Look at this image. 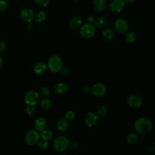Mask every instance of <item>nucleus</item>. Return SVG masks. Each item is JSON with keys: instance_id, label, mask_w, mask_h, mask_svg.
<instances>
[{"instance_id": "nucleus-1", "label": "nucleus", "mask_w": 155, "mask_h": 155, "mask_svg": "<svg viewBox=\"0 0 155 155\" xmlns=\"http://www.w3.org/2000/svg\"><path fill=\"white\" fill-rule=\"evenodd\" d=\"M152 123L146 117H140L136 120L134 124V130L142 134L149 133L152 129Z\"/></svg>"}, {"instance_id": "nucleus-2", "label": "nucleus", "mask_w": 155, "mask_h": 155, "mask_svg": "<svg viewBox=\"0 0 155 155\" xmlns=\"http://www.w3.org/2000/svg\"><path fill=\"white\" fill-rule=\"evenodd\" d=\"M53 148L58 152H64L69 147L70 140L64 136H59L55 137L53 141Z\"/></svg>"}, {"instance_id": "nucleus-3", "label": "nucleus", "mask_w": 155, "mask_h": 155, "mask_svg": "<svg viewBox=\"0 0 155 155\" xmlns=\"http://www.w3.org/2000/svg\"><path fill=\"white\" fill-rule=\"evenodd\" d=\"M47 68L53 73H58L63 67V61L58 55L50 56L48 60Z\"/></svg>"}, {"instance_id": "nucleus-4", "label": "nucleus", "mask_w": 155, "mask_h": 155, "mask_svg": "<svg viewBox=\"0 0 155 155\" xmlns=\"http://www.w3.org/2000/svg\"><path fill=\"white\" fill-rule=\"evenodd\" d=\"M79 32L82 37L85 38H90L95 35L96 27L92 24L87 23L81 27Z\"/></svg>"}, {"instance_id": "nucleus-5", "label": "nucleus", "mask_w": 155, "mask_h": 155, "mask_svg": "<svg viewBox=\"0 0 155 155\" xmlns=\"http://www.w3.org/2000/svg\"><path fill=\"white\" fill-rule=\"evenodd\" d=\"M40 135L39 132L36 130H29L25 136V142L28 145H33L38 142L39 140Z\"/></svg>"}, {"instance_id": "nucleus-6", "label": "nucleus", "mask_w": 155, "mask_h": 155, "mask_svg": "<svg viewBox=\"0 0 155 155\" xmlns=\"http://www.w3.org/2000/svg\"><path fill=\"white\" fill-rule=\"evenodd\" d=\"M39 100V93L34 90L28 91L24 96V101L26 104L29 105H35Z\"/></svg>"}, {"instance_id": "nucleus-7", "label": "nucleus", "mask_w": 155, "mask_h": 155, "mask_svg": "<svg viewBox=\"0 0 155 155\" xmlns=\"http://www.w3.org/2000/svg\"><path fill=\"white\" fill-rule=\"evenodd\" d=\"M91 91L93 96L102 97L106 93L107 88L102 83H96L91 88Z\"/></svg>"}, {"instance_id": "nucleus-8", "label": "nucleus", "mask_w": 155, "mask_h": 155, "mask_svg": "<svg viewBox=\"0 0 155 155\" xmlns=\"http://www.w3.org/2000/svg\"><path fill=\"white\" fill-rule=\"evenodd\" d=\"M125 6V2L124 0H112L109 5V8L114 13H119L124 9Z\"/></svg>"}, {"instance_id": "nucleus-9", "label": "nucleus", "mask_w": 155, "mask_h": 155, "mask_svg": "<svg viewBox=\"0 0 155 155\" xmlns=\"http://www.w3.org/2000/svg\"><path fill=\"white\" fill-rule=\"evenodd\" d=\"M98 119H99V117L96 113L90 111L85 116V120H84L85 124L87 127L89 128L93 127L97 124Z\"/></svg>"}, {"instance_id": "nucleus-10", "label": "nucleus", "mask_w": 155, "mask_h": 155, "mask_svg": "<svg viewBox=\"0 0 155 155\" xmlns=\"http://www.w3.org/2000/svg\"><path fill=\"white\" fill-rule=\"evenodd\" d=\"M21 19L27 22H31L33 20H34L35 13L33 10L30 8H24L22 9L19 14Z\"/></svg>"}, {"instance_id": "nucleus-11", "label": "nucleus", "mask_w": 155, "mask_h": 155, "mask_svg": "<svg viewBox=\"0 0 155 155\" xmlns=\"http://www.w3.org/2000/svg\"><path fill=\"white\" fill-rule=\"evenodd\" d=\"M115 30L119 33H124L128 29V24L127 22L122 18L117 19L114 24Z\"/></svg>"}, {"instance_id": "nucleus-12", "label": "nucleus", "mask_w": 155, "mask_h": 155, "mask_svg": "<svg viewBox=\"0 0 155 155\" xmlns=\"http://www.w3.org/2000/svg\"><path fill=\"white\" fill-rule=\"evenodd\" d=\"M127 104L130 107L139 108L142 105V100L140 96L133 94L128 97L127 99Z\"/></svg>"}, {"instance_id": "nucleus-13", "label": "nucleus", "mask_w": 155, "mask_h": 155, "mask_svg": "<svg viewBox=\"0 0 155 155\" xmlns=\"http://www.w3.org/2000/svg\"><path fill=\"white\" fill-rule=\"evenodd\" d=\"M35 130L38 131H41L46 128L47 125V122L44 117L40 116L36 119L34 123Z\"/></svg>"}, {"instance_id": "nucleus-14", "label": "nucleus", "mask_w": 155, "mask_h": 155, "mask_svg": "<svg viewBox=\"0 0 155 155\" xmlns=\"http://www.w3.org/2000/svg\"><path fill=\"white\" fill-rule=\"evenodd\" d=\"M56 128L61 132L66 131L69 127V122L65 119H61L56 122Z\"/></svg>"}, {"instance_id": "nucleus-15", "label": "nucleus", "mask_w": 155, "mask_h": 155, "mask_svg": "<svg viewBox=\"0 0 155 155\" xmlns=\"http://www.w3.org/2000/svg\"><path fill=\"white\" fill-rule=\"evenodd\" d=\"M47 69V65L42 62H37L33 68V70L35 73L38 75H41L44 74Z\"/></svg>"}, {"instance_id": "nucleus-16", "label": "nucleus", "mask_w": 155, "mask_h": 155, "mask_svg": "<svg viewBox=\"0 0 155 155\" xmlns=\"http://www.w3.org/2000/svg\"><path fill=\"white\" fill-rule=\"evenodd\" d=\"M82 24V19L79 16H74L73 17L69 22V27L72 30H76L78 29Z\"/></svg>"}, {"instance_id": "nucleus-17", "label": "nucleus", "mask_w": 155, "mask_h": 155, "mask_svg": "<svg viewBox=\"0 0 155 155\" xmlns=\"http://www.w3.org/2000/svg\"><path fill=\"white\" fill-rule=\"evenodd\" d=\"M93 5L96 10L97 12H102L107 7L106 0H93Z\"/></svg>"}, {"instance_id": "nucleus-18", "label": "nucleus", "mask_w": 155, "mask_h": 155, "mask_svg": "<svg viewBox=\"0 0 155 155\" xmlns=\"http://www.w3.org/2000/svg\"><path fill=\"white\" fill-rule=\"evenodd\" d=\"M68 89L67 85L64 82L57 84L54 87V92L58 94H62L65 93Z\"/></svg>"}, {"instance_id": "nucleus-19", "label": "nucleus", "mask_w": 155, "mask_h": 155, "mask_svg": "<svg viewBox=\"0 0 155 155\" xmlns=\"http://www.w3.org/2000/svg\"><path fill=\"white\" fill-rule=\"evenodd\" d=\"M40 132L41 133H40L39 135H40V137H41L42 139L48 141V140H50L53 138V134L50 130H47L45 128Z\"/></svg>"}, {"instance_id": "nucleus-20", "label": "nucleus", "mask_w": 155, "mask_h": 155, "mask_svg": "<svg viewBox=\"0 0 155 155\" xmlns=\"http://www.w3.org/2000/svg\"><path fill=\"white\" fill-rule=\"evenodd\" d=\"M102 35L105 39L111 40L114 36V32L112 29L110 28H107L102 30Z\"/></svg>"}, {"instance_id": "nucleus-21", "label": "nucleus", "mask_w": 155, "mask_h": 155, "mask_svg": "<svg viewBox=\"0 0 155 155\" xmlns=\"http://www.w3.org/2000/svg\"><path fill=\"white\" fill-rule=\"evenodd\" d=\"M94 25L95 27L97 28H102L105 26V25L107 24V19L104 17L100 16L94 20Z\"/></svg>"}, {"instance_id": "nucleus-22", "label": "nucleus", "mask_w": 155, "mask_h": 155, "mask_svg": "<svg viewBox=\"0 0 155 155\" xmlns=\"http://www.w3.org/2000/svg\"><path fill=\"white\" fill-rule=\"evenodd\" d=\"M136 36L135 33L133 31H127L125 35V39L129 44L133 43L136 41Z\"/></svg>"}, {"instance_id": "nucleus-23", "label": "nucleus", "mask_w": 155, "mask_h": 155, "mask_svg": "<svg viewBox=\"0 0 155 155\" xmlns=\"http://www.w3.org/2000/svg\"><path fill=\"white\" fill-rule=\"evenodd\" d=\"M46 18V14L44 11H39L36 14H35L34 20L36 22H42Z\"/></svg>"}, {"instance_id": "nucleus-24", "label": "nucleus", "mask_w": 155, "mask_h": 155, "mask_svg": "<svg viewBox=\"0 0 155 155\" xmlns=\"http://www.w3.org/2000/svg\"><path fill=\"white\" fill-rule=\"evenodd\" d=\"M127 140L130 144H134L138 140V136L136 133H130L127 137Z\"/></svg>"}, {"instance_id": "nucleus-25", "label": "nucleus", "mask_w": 155, "mask_h": 155, "mask_svg": "<svg viewBox=\"0 0 155 155\" xmlns=\"http://www.w3.org/2000/svg\"><path fill=\"white\" fill-rule=\"evenodd\" d=\"M51 105V102L50 100L47 98L43 99L40 103V106L41 108L43 110H48V108H50Z\"/></svg>"}, {"instance_id": "nucleus-26", "label": "nucleus", "mask_w": 155, "mask_h": 155, "mask_svg": "<svg viewBox=\"0 0 155 155\" xmlns=\"http://www.w3.org/2000/svg\"><path fill=\"white\" fill-rule=\"evenodd\" d=\"M38 147L42 150H45L47 149L48 145V141L45 140H44V139H42V140H39L38 141Z\"/></svg>"}, {"instance_id": "nucleus-27", "label": "nucleus", "mask_w": 155, "mask_h": 155, "mask_svg": "<svg viewBox=\"0 0 155 155\" xmlns=\"http://www.w3.org/2000/svg\"><path fill=\"white\" fill-rule=\"evenodd\" d=\"M108 108L105 105H101L97 109V113L99 115H104L107 113Z\"/></svg>"}, {"instance_id": "nucleus-28", "label": "nucleus", "mask_w": 155, "mask_h": 155, "mask_svg": "<svg viewBox=\"0 0 155 155\" xmlns=\"http://www.w3.org/2000/svg\"><path fill=\"white\" fill-rule=\"evenodd\" d=\"M75 116V114L74 113L71 111V110H68L67 111L65 114V119H67L68 121H70V120H71L74 119Z\"/></svg>"}, {"instance_id": "nucleus-29", "label": "nucleus", "mask_w": 155, "mask_h": 155, "mask_svg": "<svg viewBox=\"0 0 155 155\" xmlns=\"http://www.w3.org/2000/svg\"><path fill=\"white\" fill-rule=\"evenodd\" d=\"M35 2L39 7H46L48 5L50 0H35Z\"/></svg>"}, {"instance_id": "nucleus-30", "label": "nucleus", "mask_w": 155, "mask_h": 155, "mask_svg": "<svg viewBox=\"0 0 155 155\" xmlns=\"http://www.w3.org/2000/svg\"><path fill=\"white\" fill-rule=\"evenodd\" d=\"M25 111H26V113H27L28 115H30V116H33V115L35 113L36 109H35V108L33 107V105H28L27 107H26Z\"/></svg>"}, {"instance_id": "nucleus-31", "label": "nucleus", "mask_w": 155, "mask_h": 155, "mask_svg": "<svg viewBox=\"0 0 155 155\" xmlns=\"http://www.w3.org/2000/svg\"><path fill=\"white\" fill-rule=\"evenodd\" d=\"M40 93L42 96L44 97H47L50 94V91L47 87H42L40 90Z\"/></svg>"}, {"instance_id": "nucleus-32", "label": "nucleus", "mask_w": 155, "mask_h": 155, "mask_svg": "<svg viewBox=\"0 0 155 155\" xmlns=\"http://www.w3.org/2000/svg\"><path fill=\"white\" fill-rule=\"evenodd\" d=\"M8 7L7 2L4 0H0V11H4Z\"/></svg>"}, {"instance_id": "nucleus-33", "label": "nucleus", "mask_w": 155, "mask_h": 155, "mask_svg": "<svg viewBox=\"0 0 155 155\" xmlns=\"http://www.w3.org/2000/svg\"><path fill=\"white\" fill-rule=\"evenodd\" d=\"M69 147H70V148H71V150L75 151V150H76L77 149H78V148H79V145H78V143H76V142H73V143H71V144L70 143Z\"/></svg>"}, {"instance_id": "nucleus-34", "label": "nucleus", "mask_w": 155, "mask_h": 155, "mask_svg": "<svg viewBox=\"0 0 155 155\" xmlns=\"http://www.w3.org/2000/svg\"><path fill=\"white\" fill-rule=\"evenodd\" d=\"M6 48V45L4 42H0V54L5 51Z\"/></svg>"}, {"instance_id": "nucleus-35", "label": "nucleus", "mask_w": 155, "mask_h": 155, "mask_svg": "<svg viewBox=\"0 0 155 155\" xmlns=\"http://www.w3.org/2000/svg\"><path fill=\"white\" fill-rule=\"evenodd\" d=\"M82 91L84 93H88L90 91H91V87L88 85H84L82 87Z\"/></svg>"}, {"instance_id": "nucleus-36", "label": "nucleus", "mask_w": 155, "mask_h": 155, "mask_svg": "<svg viewBox=\"0 0 155 155\" xmlns=\"http://www.w3.org/2000/svg\"><path fill=\"white\" fill-rule=\"evenodd\" d=\"M61 71L63 75H67L69 73V70L67 67H62Z\"/></svg>"}, {"instance_id": "nucleus-37", "label": "nucleus", "mask_w": 155, "mask_h": 155, "mask_svg": "<svg viewBox=\"0 0 155 155\" xmlns=\"http://www.w3.org/2000/svg\"><path fill=\"white\" fill-rule=\"evenodd\" d=\"M87 23H89V24H93L94 22V18L93 16H89L88 18H87Z\"/></svg>"}, {"instance_id": "nucleus-38", "label": "nucleus", "mask_w": 155, "mask_h": 155, "mask_svg": "<svg viewBox=\"0 0 155 155\" xmlns=\"http://www.w3.org/2000/svg\"><path fill=\"white\" fill-rule=\"evenodd\" d=\"M3 63H4L3 59L2 58L1 56H0V68L3 65Z\"/></svg>"}, {"instance_id": "nucleus-39", "label": "nucleus", "mask_w": 155, "mask_h": 155, "mask_svg": "<svg viewBox=\"0 0 155 155\" xmlns=\"http://www.w3.org/2000/svg\"><path fill=\"white\" fill-rule=\"evenodd\" d=\"M125 2H127V3H133L134 1H136V0H124Z\"/></svg>"}, {"instance_id": "nucleus-40", "label": "nucleus", "mask_w": 155, "mask_h": 155, "mask_svg": "<svg viewBox=\"0 0 155 155\" xmlns=\"http://www.w3.org/2000/svg\"><path fill=\"white\" fill-rule=\"evenodd\" d=\"M28 28H31V27H32V26H33V25L30 23V22H28Z\"/></svg>"}, {"instance_id": "nucleus-41", "label": "nucleus", "mask_w": 155, "mask_h": 155, "mask_svg": "<svg viewBox=\"0 0 155 155\" xmlns=\"http://www.w3.org/2000/svg\"><path fill=\"white\" fill-rule=\"evenodd\" d=\"M73 1H74V2H76V1H78V0H72Z\"/></svg>"}]
</instances>
